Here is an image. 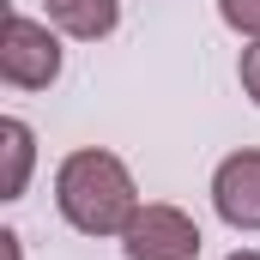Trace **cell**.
Here are the masks:
<instances>
[{"label": "cell", "instance_id": "6da1fadb", "mask_svg": "<svg viewBox=\"0 0 260 260\" xmlns=\"http://www.w3.org/2000/svg\"><path fill=\"white\" fill-rule=\"evenodd\" d=\"M145 200L133 188V170L103 151V145H85V151H67L61 170H55V212L79 236H121L133 224Z\"/></svg>", "mask_w": 260, "mask_h": 260}, {"label": "cell", "instance_id": "7a4b0ae2", "mask_svg": "<svg viewBox=\"0 0 260 260\" xmlns=\"http://www.w3.org/2000/svg\"><path fill=\"white\" fill-rule=\"evenodd\" d=\"M0 79L12 91H49L61 79V37H55V24H43L30 12H6V24H0Z\"/></svg>", "mask_w": 260, "mask_h": 260}, {"label": "cell", "instance_id": "3957f363", "mask_svg": "<svg viewBox=\"0 0 260 260\" xmlns=\"http://www.w3.org/2000/svg\"><path fill=\"white\" fill-rule=\"evenodd\" d=\"M121 254L127 260H200V224L170 206V200H145L121 230Z\"/></svg>", "mask_w": 260, "mask_h": 260}, {"label": "cell", "instance_id": "277c9868", "mask_svg": "<svg viewBox=\"0 0 260 260\" xmlns=\"http://www.w3.org/2000/svg\"><path fill=\"white\" fill-rule=\"evenodd\" d=\"M212 212H218L230 230H242V236L260 230V145L230 151V157L212 170Z\"/></svg>", "mask_w": 260, "mask_h": 260}, {"label": "cell", "instance_id": "5b68a950", "mask_svg": "<svg viewBox=\"0 0 260 260\" xmlns=\"http://www.w3.org/2000/svg\"><path fill=\"white\" fill-rule=\"evenodd\" d=\"M43 12H49V24L61 37H73V43H103L121 24V0H43Z\"/></svg>", "mask_w": 260, "mask_h": 260}, {"label": "cell", "instance_id": "8992f818", "mask_svg": "<svg viewBox=\"0 0 260 260\" xmlns=\"http://www.w3.org/2000/svg\"><path fill=\"white\" fill-rule=\"evenodd\" d=\"M0 151H6L0 200H24V188H30V164H37V133H30V121L6 115V121H0Z\"/></svg>", "mask_w": 260, "mask_h": 260}, {"label": "cell", "instance_id": "52a82bcc", "mask_svg": "<svg viewBox=\"0 0 260 260\" xmlns=\"http://www.w3.org/2000/svg\"><path fill=\"white\" fill-rule=\"evenodd\" d=\"M218 18L236 30V37H260V0H218Z\"/></svg>", "mask_w": 260, "mask_h": 260}, {"label": "cell", "instance_id": "ba28073f", "mask_svg": "<svg viewBox=\"0 0 260 260\" xmlns=\"http://www.w3.org/2000/svg\"><path fill=\"white\" fill-rule=\"evenodd\" d=\"M236 79H242V97L260 109V37L242 49V61H236Z\"/></svg>", "mask_w": 260, "mask_h": 260}, {"label": "cell", "instance_id": "9c48e42d", "mask_svg": "<svg viewBox=\"0 0 260 260\" xmlns=\"http://www.w3.org/2000/svg\"><path fill=\"white\" fill-rule=\"evenodd\" d=\"M18 242H24L18 230H0V254H6V260H24V248H18Z\"/></svg>", "mask_w": 260, "mask_h": 260}, {"label": "cell", "instance_id": "30bf717a", "mask_svg": "<svg viewBox=\"0 0 260 260\" xmlns=\"http://www.w3.org/2000/svg\"><path fill=\"white\" fill-rule=\"evenodd\" d=\"M224 260H260V248H236V254H224Z\"/></svg>", "mask_w": 260, "mask_h": 260}]
</instances>
